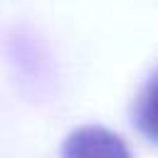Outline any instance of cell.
Instances as JSON below:
<instances>
[{
    "label": "cell",
    "mask_w": 158,
    "mask_h": 158,
    "mask_svg": "<svg viewBox=\"0 0 158 158\" xmlns=\"http://www.w3.org/2000/svg\"><path fill=\"white\" fill-rule=\"evenodd\" d=\"M62 158H131V151L104 126H79L64 138Z\"/></svg>",
    "instance_id": "6da1fadb"
}]
</instances>
